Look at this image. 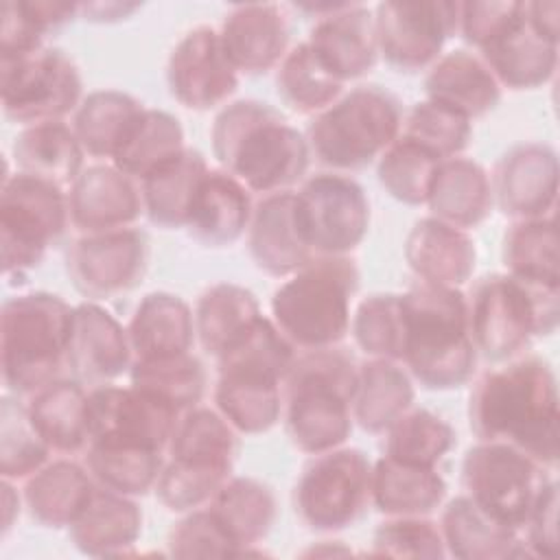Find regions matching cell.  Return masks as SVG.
Masks as SVG:
<instances>
[{
  "mask_svg": "<svg viewBox=\"0 0 560 560\" xmlns=\"http://www.w3.org/2000/svg\"><path fill=\"white\" fill-rule=\"evenodd\" d=\"M558 420L556 374L536 354L486 370L468 396V427L479 442H505L551 470L560 453Z\"/></svg>",
  "mask_w": 560,
  "mask_h": 560,
  "instance_id": "6da1fadb",
  "label": "cell"
},
{
  "mask_svg": "<svg viewBox=\"0 0 560 560\" xmlns=\"http://www.w3.org/2000/svg\"><path fill=\"white\" fill-rule=\"evenodd\" d=\"M212 153L249 192L291 190L311 162L306 136L276 107L256 98L225 105L210 129Z\"/></svg>",
  "mask_w": 560,
  "mask_h": 560,
  "instance_id": "7a4b0ae2",
  "label": "cell"
},
{
  "mask_svg": "<svg viewBox=\"0 0 560 560\" xmlns=\"http://www.w3.org/2000/svg\"><path fill=\"white\" fill-rule=\"evenodd\" d=\"M405 317L402 365L422 387L446 392L464 387L477 368L468 330L466 295L455 287L418 280L400 293Z\"/></svg>",
  "mask_w": 560,
  "mask_h": 560,
  "instance_id": "3957f363",
  "label": "cell"
},
{
  "mask_svg": "<svg viewBox=\"0 0 560 560\" xmlns=\"http://www.w3.org/2000/svg\"><path fill=\"white\" fill-rule=\"evenodd\" d=\"M357 383L359 365L337 346L295 354L282 383V422L298 451L317 455L346 444Z\"/></svg>",
  "mask_w": 560,
  "mask_h": 560,
  "instance_id": "277c9868",
  "label": "cell"
},
{
  "mask_svg": "<svg viewBox=\"0 0 560 560\" xmlns=\"http://www.w3.org/2000/svg\"><path fill=\"white\" fill-rule=\"evenodd\" d=\"M293 343L260 315L247 335L217 359L214 407L243 435L267 433L282 418V383Z\"/></svg>",
  "mask_w": 560,
  "mask_h": 560,
  "instance_id": "5b68a950",
  "label": "cell"
},
{
  "mask_svg": "<svg viewBox=\"0 0 560 560\" xmlns=\"http://www.w3.org/2000/svg\"><path fill=\"white\" fill-rule=\"evenodd\" d=\"M72 313L74 306L48 291L20 293L4 300L0 313V365L9 394L28 398L63 378Z\"/></svg>",
  "mask_w": 560,
  "mask_h": 560,
  "instance_id": "8992f818",
  "label": "cell"
},
{
  "mask_svg": "<svg viewBox=\"0 0 560 560\" xmlns=\"http://www.w3.org/2000/svg\"><path fill=\"white\" fill-rule=\"evenodd\" d=\"M466 308L477 354L501 363L558 328L560 287L534 284L508 271L488 273L472 284Z\"/></svg>",
  "mask_w": 560,
  "mask_h": 560,
  "instance_id": "52a82bcc",
  "label": "cell"
},
{
  "mask_svg": "<svg viewBox=\"0 0 560 560\" xmlns=\"http://www.w3.org/2000/svg\"><path fill=\"white\" fill-rule=\"evenodd\" d=\"M357 289L359 267L350 256H315L273 291V324L293 348H335L350 332Z\"/></svg>",
  "mask_w": 560,
  "mask_h": 560,
  "instance_id": "ba28073f",
  "label": "cell"
},
{
  "mask_svg": "<svg viewBox=\"0 0 560 560\" xmlns=\"http://www.w3.org/2000/svg\"><path fill=\"white\" fill-rule=\"evenodd\" d=\"M402 105L381 85H357L313 116L306 129L311 155L335 173L368 168L398 138Z\"/></svg>",
  "mask_w": 560,
  "mask_h": 560,
  "instance_id": "9c48e42d",
  "label": "cell"
},
{
  "mask_svg": "<svg viewBox=\"0 0 560 560\" xmlns=\"http://www.w3.org/2000/svg\"><path fill=\"white\" fill-rule=\"evenodd\" d=\"M70 228L68 190L42 177L4 171L0 188V249L4 278L37 267Z\"/></svg>",
  "mask_w": 560,
  "mask_h": 560,
  "instance_id": "30bf717a",
  "label": "cell"
},
{
  "mask_svg": "<svg viewBox=\"0 0 560 560\" xmlns=\"http://www.w3.org/2000/svg\"><path fill=\"white\" fill-rule=\"evenodd\" d=\"M551 468L505 442H477L462 459L464 494L494 523L521 532L553 481Z\"/></svg>",
  "mask_w": 560,
  "mask_h": 560,
  "instance_id": "8fae6325",
  "label": "cell"
},
{
  "mask_svg": "<svg viewBox=\"0 0 560 560\" xmlns=\"http://www.w3.org/2000/svg\"><path fill=\"white\" fill-rule=\"evenodd\" d=\"M372 505V462L361 448L337 446L313 455L293 488V510L304 527L335 534L352 527Z\"/></svg>",
  "mask_w": 560,
  "mask_h": 560,
  "instance_id": "7c38bea8",
  "label": "cell"
},
{
  "mask_svg": "<svg viewBox=\"0 0 560 560\" xmlns=\"http://www.w3.org/2000/svg\"><path fill=\"white\" fill-rule=\"evenodd\" d=\"M0 96L4 116L24 127L59 122L85 98L77 63L48 46L15 61H0Z\"/></svg>",
  "mask_w": 560,
  "mask_h": 560,
  "instance_id": "4fadbf2b",
  "label": "cell"
},
{
  "mask_svg": "<svg viewBox=\"0 0 560 560\" xmlns=\"http://www.w3.org/2000/svg\"><path fill=\"white\" fill-rule=\"evenodd\" d=\"M295 221L315 256H350L370 230V201L350 175L326 171L295 192Z\"/></svg>",
  "mask_w": 560,
  "mask_h": 560,
  "instance_id": "5bb4252c",
  "label": "cell"
},
{
  "mask_svg": "<svg viewBox=\"0 0 560 560\" xmlns=\"http://www.w3.org/2000/svg\"><path fill=\"white\" fill-rule=\"evenodd\" d=\"M378 55L398 72L429 70L444 44L457 35L459 2L389 0L374 9Z\"/></svg>",
  "mask_w": 560,
  "mask_h": 560,
  "instance_id": "9a60e30c",
  "label": "cell"
},
{
  "mask_svg": "<svg viewBox=\"0 0 560 560\" xmlns=\"http://www.w3.org/2000/svg\"><path fill=\"white\" fill-rule=\"evenodd\" d=\"M179 411L136 385H94L88 389L90 444L166 453Z\"/></svg>",
  "mask_w": 560,
  "mask_h": 560,
  "instance_id": "2e32d148",
  "label": "cell"
},
{
  "mask_svg": "<svg viewBox=\"0 0 560 560\" xmlns=\"http://www.w3.org/2000/svg\"><path fill=\"white\" fill-rule=\"evenodd\" d=\"M149 236L140 228L77 234L66 249V273L85 300L133 291L149 269Z\"/></svg>",
  "mask_w": 560,
  "mask_h": 560,
  "instance_id": "e0dca14e",
  "label": "cell"
},
{
  "mask_svg": "<svg viewBox=\"0 0 560 560\" xmlns=\"http://www.w3.org/2000/svg\"><path fill=\"white\" fill-rule=\"evenodd\" d=\"M171 96L192 112L214 109L236 92L238 72L228 59L219 31L201 24L190 28L166 61Z\"/></svg>",
  "mask_w": 560,
  "mask_h": 560,
  "instance_id": "ac0fdd59",
  "label": "cell"
},
{
  "mask_svg": "<svg viewBox=\"0 0 560 560\" xmlns=\"http://www.w3.org/2000/svg\"><path fill=\"white\" fill-rule=\"evenodd\" d=\"M497 208L512 221L556 214L558 155L545 142L508 149L490 177Z\"/></svg>",
  "mask_w": 560,
  "mask_h": 560,
  "instance_id": "d6986e66",
  "label": "cell"
},
{
  "mask_svg": "<svg viewBox=\"0 0 560 560\" xmlns=\"http://www.w3.org/2000/svg\"><path fill=\"white\" fill-rule=\"evenodd\" d=\"M133 365L127 326L105 306L85 300L74 306L68 346V370L83 385H105L120 378Z\"/></svg>",
  "mask_w": 560,
  "mask_h": 560,
  "instance_id": "ffe728a7",
  "label": "cell"
},
{
  "mask_svg": "<svg viewBox=\"0 0 560 560\" xmlns=\"http://www.w3.org/2000/svg\"><path fill=\"white\" fill-rule=\"evenodd\" d=\"M306 44L339 83L361 79L378 59L374 13L365 4L339 2L330 13L315 20Z\"/></svg>",
  "mask_w": 560,
  "mask_h": 560,
  "instance_id": "44dd1931",
  "label": "cell"
},
{
  "mask_svg": "<svg viewBox=\"0 0 560 560\" xmlns=\"http://www.w3.org/2000/svg\"><path fill=\"white\" fill-rule=\"evenodd\" d=\"M68 206L77 234L133 228L144 214L138 182L112 162L85 166L68 190Z\"/></svg>",
  "mask_w": 560,
  "mask_h": 560,
  "instance_id": "7402d4cb",
  "label": "cell"
},
{
  "mask_svg": "<svg viewBox=\"0 0 560 560\" xmlns=\"http://www.w3.org/2000/svg\"><path fill=\"white\" fill-rule=\"evenodd\" d=\"M223 50L236 72L265 74L289 52L291 26L276 2H245L232 7L219 31Z\"/></svg>",
  "mask_w": 560,
  "mask_h": 560,
  "instance_id": "603a6c76",
  "label": "cell"
},
{
  "mask_svg": "<svg viewBox=\"0 0 560 560\" xmlns=\"http://www.w3.org/2000/svg\"><path fill=\"white\" fill-rule=\"evenodd\" d=\"M247 249L254 265L273 278H289L315 258L298 230L293 190L265 195L254 206Z\"/></svg>",
  "mask_w": 560,
  "mask_h": 560,
  "instance_id": "cb8c5ba5",
  "label": "cell"
},
{
  "mask_svg": "<svg viewBox=\"0 0 560 560\" xmlns=\"http://www.w3.org/2000/svg\"><path fill=\"white\" fill-rule=\"evenodd\" d=\"M405 260L418 280L459 289L475 273L477 247L466 230L424 217L405 238Z\"/></svg>",
  "mask_w": 560,
  "mask_h": 560,
  "instance_id": "d4e9b609",
  "label": "cell"
},
{
  "mask_svg": "<svg viewBox=\"0 0 560 560\" xmlns=\"http://www.w3.org/2000/svg\"><path fill=\"white\" fill-rule=\"evenodd\" d=\"M479 57L486 61L501 88L534 90L545 85L558 68V44L540 37L525 15H521L492 42H488Z\"/></svg>",
  "mask_w": 560,
  "mask_h": 560,
  "instance_id": "484cf974",
  "label": "cell"
},
{
  "mask_svg": "<svg viewBox=\"0 0 560 560\" xmlns=\"http://www.w3.org/2000/svg\"><path fill=\"white\" fill-rule=\"evenodd\" d=\"M68 532L72 545L83 556H129L142 534V510L133 497L96 486L92 499Z\"/></svg>",
  "mask_w": 560,
  "mask_h": 560,
  "instance_id": "4316f807",
  "label": "cell"
},
{
  "mask_svg": "<svg viewBox=\"0 0 560 560\" xmlns=\"http://www.w3.org/2000/svg\"><path fill=\"white\" fill-rule=\"evenodd\" d=\"M501 90L486 61L462 48L444 52L424 74L427 98L459 112L468 120L492 112L501 101Z\"/></svg>",
  "mask_w": 560,
  "mask_h": 560,
  "instance_id": "83f0119b",
  "label": "cell"
},
{
  "mask_svg": "<svg viewBox=\"0 0 560 560\" xmlns=\"http://www.w3.org/2000/svg\"><path fill=\"white\" fill-rule=\"evenodd\" d=\"M252 212L249 190L228 171L210 168L197 190L186 230L203 245H232L247 232Z\"/></svg>",
  "mask_w": 560,
  "mask_h": 560,
  "instance_id": "f1b7e54d",
  "label": "cell"
},
{
  "mask_svg": "<svg viewBox=\"0 0 560 560\" xmlns=\"http://www.w3.org/2000/svg\"><path fill=\"white\" fill-rule=\"evenodd\" d=\"M424 206L431 217L468 232L483 223L494 208L490 175L470 158L442 160Z\"/></svg>",
  "mask_w": 560,
  "mask_h": 560,
  "instance_id": "f546056e",
  "label": "cell"
},
{
  "mask_svg": "<svg viewBox=\"0 0 560 560\" xmlns=\"http://www.w3.org/2000/svg\"><path fill=\"white\" fill-rule=\"evenodd\" d=\"M129 343L133 359H162L192 350L197 339L195 313L188 302L168 291L147 293L129 324Z\"/></svg>",
  "mask_w": 560,
  "mask_h": 560,
  "instance_id": "4dcf8cb0",
  "label": "cell"
},
{
  "mask_svg": "<svg viewBox=\"0 0 560 560\" xmlns=\"http://www.w3.org/2000/svg\"><path fill=\"white\" fill-rule=\"evenodd\" d=\"M96 490L85 466L74 459H52L24 483L22 499L31 518L50 529L70 527Z\"/></svg>",
  "mask_w": 560,
  "mask_h": 560,
  "instance_id": "1f68e13d",
  "label": "cell"
},
{
  "mask_svg": "<svg viewBox=\"0 0 560 560\" xmlns=\"http://www.w3.org/2000/svg\"><path fill=\"white\" fill-rule=\"evenodd\" d=\"M438 525L446 556L459 560L532 558L521 532L494 523L466 494H459L444 505Z\"/></svg>",
  "mask_w": 560,
  "mask_h": 560,
  "instance_id": "d6a6232c",
  "label": "cell"
},
{
  "mask_svg": "<svg viewBox=\"0 0 560 560\" xmlns=\"http://www.w3.org/2000/svg\"><path fill=\"white\" fill-rule=\"evenodd\" d=\"M31 424L52 453L77 455L90 444L88 389L77 378H59L26 400Z\"/></svg>",
  "mask_w": 560,
  "mask_h": 560,
  "instance_id": "836d02e7",
  "label": "cell"
},
{
  "mask_svg": "<svg viewBox=\"0 0 560 560\" xmlns=\"http://www.w3.org/2000/svg\"><path fill=\"white\" fill-rule=\"evenodd\" d=\"M446 499L438 468L413 466L381 455L372 464V508L385 516H429Z\"/></svg>",
  "mask_w": 560,
  "mask_h": 560,
  "instance_id": "e575fe53",
  "label": "cell"
},
{
  "mask_svg": "<svg viewBox=\"0 0 560 560\" xmlns=\"http://www.w3.org/2000/svg\"><path fill=\"white\" fill-rule=\"evenodd\" d=\"M206 508L238 545L241 556L254 553L252 547L269 536L278 516L273 490L260 479L236 475L217 490Z\"/></svg>",
  "mask_w": 560,
  "mask_h": 560,
  "instance_id": "d590c367",
  "label": "cell"
},
{
  "mask_svg": "<svg viewBox=\"0 0 560 560\" xmlns=\"http://www.w3.org/2000/svg\"><path fill=\"white\" fill-rule=\"evenodd\" d=\"M413 378L400 361L368 359L359 365V383L352 400L354 422L372 433H385L413 407Z\"/></svg>",
  "mask_w": 560,
  "mask_h": 560,
  "instance_id": "8d00e7d4",
  "label": "cell"
},
{
  "mask_svg": "<svg viewBox=\"0 0 560 560\" xmlns=\"http://www.w3.org/2000/svg\"><path fill=\"white\" fill-rule=\"evenodd\" d=\"M208 171L203 153L186 147L179 158L144 177L140 192L149 221L164 230L186 228L197 190Z\"/></svg>",
  "mask_w": 560,
  "mask_h": 560,
  "instance_id": "74e56055",
  "label": "cell"
},
{
  "mask_svg": "<svg viewBox=\"0 0 560 560\" xmlns=\"http://www.w3.org/2000/svg\"><path fill=\"white\" fill-rule=\"evenodd\" d=\"M238 435L241 433L217 409L197 405L179 416L166 457L188 466L232 475L241 451Z\"/></svg>",
  "mask_w": 560,
  "mask_h": 560,
  "instance_id": "f35d334b",
  "label": "cell"
},
{
  "mask_svg": "<svg viewBox=\"0 0 560 560\" xmlns=\"http://www.w3.org/2000/svg\"><path fill=\"white\" fill-rule=\"evenodd\" d=\"M11 151L18 171L52 182L63 190H70L83 171L85 151L63 120L24 127Z\"/></svg>",
  "mask_w": 560,
  "mask_h": 560,
  "instance_id": "ab89813d",
  "label": "cell"
},
{
  "mask_svg": "<svg viewBox=\"0 0 560 560\" xmlns=\"http://www.w3.org/2000/svg\"><path fill=\"white\" fill-rule=\"evenodd\" d=\"M256 295L234 282H217L208 287L195 306V332L206 354L219 359L260 317Z\"/></svg>",
  "mask_w": 560,
  "mask_h": 560,
  "instance_id": "60d3db41",
  "label": "cell"
},
{
  "mask_svg": "<svg viewBox=\"0 0 560 560\" xmlns=\"http://www.w3.org/2000/svg\"><path fill=\"white\" fill-rule=\"evenodd\" d=\"M142 112L144 105L127 92L96 90L81 101L70 127L85 155L112 162Z\"/></svg>",
  "mask_w": 560,
  "mask_h": 560,
  "instance_id": "b9f144b4",
  "label": "cell"
},
{
  "mask_svg": "<svg viewBox=\"0 0 560 560\" xmlns=\"http://www.w3.org/2000/svg\"><path fill=\"white\" fill-rule=\"evenodd\" d=\"M184 151V127L179 118L164 109L144 107L129 136L112 158V164L136 182H142L164 164L179 158Z\"/></svg>",
  "mask_w": 560,
  "mask_h": 560,
  "instance_id": "7bdbcfd3",
  "label": "cell"
},
{
  "mask_svg": "<svg viewBox=\"0 0 560 560\" xmlns=\"http://www.w3.org/2000/svg\"><path fill=\"white\" fill-rule=\"evenodd\" d=\"M501 256L508 273L534 284L560 287L556 214L512 221Z\"/></svg>",
  "mask_w": 560,
  "mask_h": 560,
  "instance_id": "ee69618b",
  "label": "cell"
},
{
  "mask_svg": "<svg viewBox=\"0 0 560 560\" xmlns=\"http://www.w3.org/2000/svg\"><path fill=\"white\" fill-rule=\"evenodd\" d=\"M455 444L457 433L448 420L427 407H411L385 431L383 455L402 464L438 468Z\"/></svg>",
  "mask_w": 560,
  "mask_h": 560,
  "instance_id": "f6af8a7d",
  "label": "cell"
},
{
  "mask_svg": "<svg viewBox=\"0 0 560 560\" xmlns=\"http://www.w3.org/2000/svg\"><path fill=\"white\" fill-rule=\"evenodd\" d=\"M276 90L295 114L317 116L343 94V83L324 70L306 42H300L276 68Z\"/></svg>",
  "mask_w": 560,
  "mask_h": 560,
  "instance_id": "bcb514c9",
  "label": "cell"
},
{
  "mask_svg": "<svg viewBox=\"0 0 560 560\" xmlns=\"http://www.w3.org/2000/svg\"><path fill=\"white\" fill-rule=\"evenodd\" d=\"M164 462L166 453L158 451L109 444H88L85 448V468L96 486L133 499L155 488Z\"/></svg>",
  "mask_w": 560,
  "mask_h": 560,
  "instance_id": "7dc6e473",
  "label": "cell"
},
{
  "mask_svg": "<svg viewBox=\"0 0 560 560\" xmlns=\"http://www.w3.org/2000/svg\"><path fill=\"white\" fill-rule=\"evenodd\" d=\"M129 381L184 413L201 402L208 376L203 363L192 352H184L162 359H133Z\"/></svg>",
  "mask_w": 560,
  "mask_h": 560,
  "instance_id": "c3c4849f",
  "label": "cell"
},
{
  "mask_svg": "<svg viewBox=\"0 0 560 560\" xmlns=\"http://www.w3.org/2000/svg\"><path fill=\"white\" fill-rule=\"evenodd\" d=\"M440 162L442 160L435 153L398 133L378 158L376 175L385 192L396 201L405 206H424Z\"/></svg>",
  "mask_w": 560,
  "mask_h": 560,
  "instance_id": "681fc988",
  "label": "cell"
},
{
  "mask_svg": "<svg viewBox=\"0 0 560 560\" xmlns=\"http://www.w3.org/2000/svg\"><path fill=\"white\" fill-rule=\"evenodd\" d=\"M50 448L31 424L26 402L4 396L0 405V477L26 481L50 462Z\"/></svg>",
  "mask_w": 560,
  "mask_h": 560,
  "instance_id": "f907efd6",
  "label": "cell"
},
{
  "mask_svg": "<svg viewBox=\"0 0 560 560\" xmlns=\"http://www.w3.org/2000/svg\"><path fill=\"white\" fill-rule=\"evenodd\" d=\"M357 348L370 359L402 361L405 317L400 293H372L363 298L350 319Z\"/></svg>",
  "mask_w": 560,
  "mask_h": 560,
  "instance_id": "816d5d0a",
  "label": "cell"
},
{
  "mask_svg": "<svg viewBox=\"0 0 560 560\" xmlns=\"http://www.w3.org/2000/svg\"><path fill=\"white\" fill-rule=\"evenodd\" d=\"M400 136L422 144L440 160H448L462 155L470 144L472 120L446 105L424 98L402 114Z\"/></svg>",
  "mask_w": 560,
  "mask_h": 560,
  "instance_id": "f5cc1de1",
  "label": "cell"
},
{
  "mask_svg": "<svg viewBox=\"0 0 560 560\" xmlns=\"http://www.w3.org/2000/svg\"><path fill=\"white\" fill-rule=\"evenodd\" d=\"M370 556L387 558H444L440 525L429 516H387L374 534Z\"/></svg>",
  "mask_w": 560,
  "mask_h": 560,
  "instance_id": "db71d44e",
  "label": "cell"
},
{
  "mask_svg": "<svg viewBox=\"0 0 560 560\" xmlns=\"http://www.w3.org/2000/svg\"><path fill=\"white\" fill-rule=\"evenodd\" d=\"M168 553L173 558H234L238 545L203 505L186 512L168 532Z\"/></svg>",
  "mask_w": 560,
  "mask_h": 560,
  "instance_id": "11a10c76",
  "label": "cell"
},
{
  "mask_svg": "<svg viewBox=\"0 0 560 560\" xmlns=\"http://www.w3.org/2000/svg\"><path fill=\"white\" fill-rule=\"evenodd\" d=\"M523 2L514 0H490V2H459V26L457 33L466 44L481 50L488 42L501 35L518 15Z\"/></svg>",
  "mask_w": 560,
  "mask_h": 560,
  "instance_id": "9f6ffc18",
  "label": "cell"
},
{
  "mask_svg": "<svg viewBox=\"0 0 560 560\" xmlns=\"http://www.w3.org/2000/svg\"><path fill=\"white\" fill-rule=\"evenodd\" d=\"M44 37L46 33L26 13L22 0H7L2 4L0 61H15L46 48Z\"/></svg>",
  "mask_w": 560,
  "mask_h": 560,
  "instance_id": "6f0895ef",
  "label": "cell"
},
{
  "mask_svg": "<svg viewBox=\"0 0 560 560\" xmlns=\"http://www.w3.org/2000/svg\"><path fill=\"white\" fill-rule=\"evenodd\" d=\"M523 542L532 558L553 560L558 556V483L545 488L523 525Z\"/></svg>",
  "mask_w": 560,
  "mask_h": 560,
  "instance_id": "680465c9",
  "label": "cell"
},
{
  "mask_svg": "<svg viewBox=\"0 0 560 560\" xmlns=\"http://www.w3.org/2000/svg\"><path fill=\"white\" fill-rule=\"evenodd\" d=\"M26 13L35 24L48 35L68 26L79 18V2H57V0H22Z\"/></svg>",
  "mask_w": 560,
  "mask_h": 560,
  "instance_id": "91938a15",
  "label": "cell"
},
{
  "mask_svg": "<svg viewBox=\"0 0 560 560\" xmlns=\"http://www.w3.org/2000/svg\"><path fill=\"white\" fill-rule=\"evenodd\" d=\"M525 15L540 37L560 44V4L556 0L525 2Z\"/></svg>",
  "mask_w": 560,
  "mask_h": 560,
  "instance_id": "94428289",
  "label": "cell"
},
{
  "mask_svg": "<svg viewBox=\"0 0 560 560\" xmlns=\"http://www.w3.org/2000/svg\"><path fill=\"white\" fill-rule=\"evenodd\" d=\"M140 2H79V18L96 24H114L131 18Z\"/></svg>",
  "mask_w": 560,
  "mask_h": 560,
  "instance_id": "6125c7cd",
  "label": "cell"
},
{
  "mask_svg": "<svg viewBox=\"0 0 560 560\" xmlns=\"http://www.w3.org/2000/svg\"><path fill=\"white\" fill-rule=\"evenodd\" d=\"M0 488H2V508H4L2 510V534L7 536L11 532L15 518L20 516V505L24 503V499L13 488V481H9V479H2Z\"/></svg>",
  "mask_w": 560,
  "mask_h": 560,
  "instance_id": "be15d7a7",
  "label": "cell"
}]
</instances>
